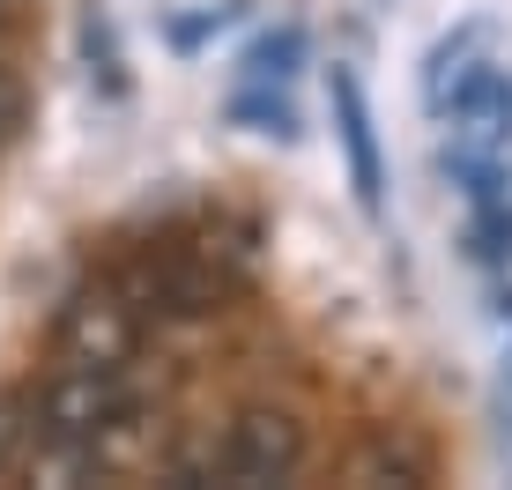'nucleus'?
Wrapping results in <instances>:
<instances>
[{
	"instance_id": "nucleus-1",
	"label": "nucleus",
	"mask_w": 512,
	"mask_h": 490,
	"mask_svg": "<svg viewBox=\"0 0 512 490\" xmlns=\"http://www.w3.org/2000/svg\"><path fill=\"white\" fill-rule=\"evenodd\" d=\"M305 468V424L290 409H238L223 439H208L201 461H186V483H223V490H275Z\"/></svg>"
},
{
	"instance_id": "nucleus-2",
	"label": "nucleus",
	"mask_w": 512,
	"mask_h": 490,
	"mask_svg": "<svg viewBox=\"0 0 512 490\" xmlns=\"http://www.w3.org/2000/svg\"><path fill=\"white\" fill-rule=\"evenodd\" d=\"M327 104H334V134H342V156H349V186H357L364 216H379V201H386V164H379V127H372V97H364V75H357V67L334 60Z\"/></svg>"
},
{
	"instance_id": "nucleus-3",
	"label": "nucleus",
	"mask_w": 512,
	"mask_h": 490,
	"mask_svg": "<svg viewBox=\"0 0 512 490\" xmlns=\"http://www.w3.org/2000/svg\"><path fill=\"white\" fill-rule=\"evenodd\" d=\"M297 52H305V38H297V30H282V38H268L253 52V82H282L297 67Z\"/></svg>"
},
{
	"instance_id": "nucleus-4",
	"label": "nucleus",
	"mask_w": 512,
	"mask_h": 490,
	"mask_svg": "<svg viewBox=\"0 0 512 490\" xmlns=\"http://www.w3.org/2000/svg\"><path fill=\"white\" fill-rule=\"evenodd\" d=\"M15 127V82H8V67H0V134Z\"/></svg>"
},
{
	"instance_id": "nucleus-5",
	"label": "nucleus",
	"mask_w": 512,
	"mask_h": 490,
	"mask_svg": "<svg viewBox=\"0 0 512 490\" xmlns=\"http://www.w3.org/2000/svg\"><path fill=\"white\" fill-rule=\"evenodd\" d=\"M0 30H8V0H0Z\"/></svg>"
},
{
	"instance_id": "nucleus-6",
	"label": "nucleus",
	"mask_w": 512,
	"mask_h": 490,
	"mask_svg": "<svg viewBox=\"0 0 512 490\" xmlns=\"http://www.w3.org/2000/svg\"><path fill=\"white\" fill-rule=\"evenodd\" d=\"M505 327H512V297H505Z\"/></svg>"
},
{
	"instance_id": "nucleus-7",
	"label": "nucleus",
	"mask_w": 512,
	"mask_h": 490,
	"mask_svg": "<svg viewBox=\"0 0 512 490\" xmlns=\"http://www.w3.org/2000/svg\"><path fill=\"white\" fill-rule=\"evenodd\" d=\"M505 446H512V424H505Z\"/></svg>"
}]
</instances>
